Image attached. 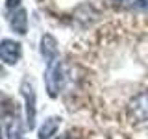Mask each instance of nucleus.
Returning <instances> with one entry per match:
<instances>
[{
    "label": "nucleus",
    "instance_id": "1",
    "mask_svg": "<svg viewBox=\"0 0 148 139\" xmlns=\"http://www.w3.org/2000/svg\"><path fill=\"white\" fill-rule=\"evenodd\" d=\"M69 80V71H67V65L61 59H56L54 63H50L46 67V72H45V85H46V91L48 95L56 98L59 93L63 91L65 83Z\"/></svg>",
    "mask_w": 148,
    "mask_h": 139
},
{
    "label": "nucleus",
    "instance_id": "2",
    "mask_svg": "<svg viewBox=\"0 0 148 139\" xmlns=\"http://www.w3.org/2000/svg\"><path fill=\"white\" fill-rule=\"evenodd\" d=\"M22 120L17 111H4L0 115V139H21Z\"/></svg>",
    "mask_w": 148,
    "mask_h": 139
},
{
    "label": "nucleus",
    "instance_id": "3",
    "mask_svg": "<svg viewBox=\"0 0 148 139\" xmlns=\"http://www.w3.org/2000/svg\"><path fill=\"white\" fill-rule=\"evenodd\" d=\"M128 117L133 122H148V91H141L128 102Z\"/></svg>",
    "mask_w": 148,
    "mask_h": 139
},
{
    "label": "nucleus",
    "instance_id": "4",
    "mask_svg": "<svg viewBox=\"0 0 148 139\" xmlns=\"http://www.w3.org/2000/svg\"><path fill=\"white\" fill-rule=\"evenodd\" d=\"M21 91L26 102V122L30 128L35 126V115H37V95H35V87L32 83L30 78H24L21 83Z\"/></svg>",
    "mask_w": 148,
    "mask_h": 139
},
{
    "label": "nucleus",
    "instance_id": "5",
    "mask_svg": "<svg viewBox=\"0 0 148 139\" xmlns=\"http://www.w3.org/2000/svg\"><path fill=\"white\" fill-rule=\"evenodd\" d=\"M21 56H22L21 43H17V41H13V39H2L0 41V59L6 65L18 63Z\"/></svg>",
    "mask_w": 148,
    "mask_h": 139
},
{
    "label": "nucleus",
    "instance_id": "6",
    "mask_svg": "<svg viewBox=\"0 0 148 139\" xmlns=\"http://www.w3.org/2000/svg\"><path fill=\"white\" fill-rule=\"evenodd\" d=\"M41 56L45 58L46 65L54 63L58 59V41L50 34H45L41 37Z\"/></svg>",
    "mask_w": 148,
    "mask_h": 139
},
{
    "label": "nucleus",
    "instance_id": "7",
    "mask_svg": "<svg viewBox=\"0 0 148 139\" xmlns=\"http://www.w3.org/2000/svg\"><path fill=\"white\" fill-rule=\"evenodd\" d=\"M9 26L13 32H17L18 35H24L28 32V17H26V9L18 8L13 15H9Z\"/></svg>",
    "mask_w": 148,
    "mask_h": 139
},
{
    "label": "nucleus",
    "instance_id": "8",
    "mask_svg": "<svg viewBox=\"0 0 148 139\" xmlns=\"http://www.w3.org/2000/svg\"><path fill=\"white\" fill-rule=\"evenodd\" d=\"M59 124H61V117H48L39 128V139H50L52 136H56Z\"/></svg>",
    "mask_w": 148,
    "mask_h": 139
},
{
    "label": "nucleus",
    "instance_id": "9",
    "mask_svg": "<svg viewBox=\"0 0 148 139\" xmlns=\"http://www.w3.org/2000/svg\"><path fill=\"white\" fill-rule=\"evenodd\" d=\"M18 8H21V0H8L6 2V13L8 15H13Z\"/></svg>",
    "mask_w": 148,
    "mask_h": 139
},
{
    "label": "nucleus",
    "instance_id": "10",
    "mask_svg": "<svg viewBox=\"0 0 148 139\" xmlns=\"http://www.w3.org/2000/svg\"><path fill=\"white\" fill-rule=\"evenodd\" d=\"M132 9H137V11H148V0H135L132 4Z\"/></svg>",
    "mask_w": 148,
    "mask_h": 139
},
{
    "label": "nucleus",
    "instance_id": "11",
    "mask_svg": "<svg viewBox=\"0 0 148 139\" xmlns=\"http://www.w3.org/2000/svg\"><path fill=\"white\" fill-rule=\"evenodd\" d=\"M111 4H122V2H128V0H108Z\"/></svg>",
    "mask_w": 148,
    "mask_h": 139
},
{
    "label": "nucleus",
    "instance_id": "12",
    "mask_svg": "<svg viewBox=\"0 0 148 139\" xmlns=\"http://www.w3.org/2000/svg\"><path fill=\"white\" fill-rule=\"evenodd\" d=\"M58 139H74V137H71V136H63V137H58Z\"/></svg>",
    "mask_w": 148,
    "mask_h": 139
},
{
    "label": "nucleus",
    "instance_id": "13",
    "mask_svg": "<svg viewBox=\"0 0 148 139\" xmlns=\"http://www.w3.org/2000/svg\"><path fill=\"white\" fill-rule=\"evenodd\" d=\"M4 100V95H2V93H0V102H2Z\"/></svg>",
    "mask_w": 148,
    "mask_h": 139
}]
</instances>
